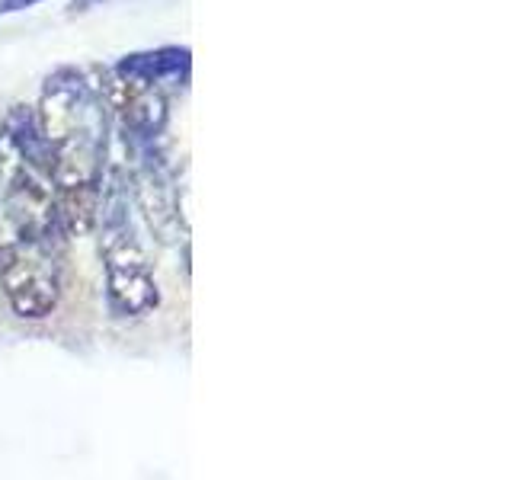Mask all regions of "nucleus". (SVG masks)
I'll list each match as a JSON object with an SVG mask.
<instances>
[{"instance_id": "7", "label": "nucleus", "mask_w": 512, "mask_h": 480, "mask_svg": "<svg viewBox=\"0 0 512 480\" xmlns=\"http://www.w3.org/2000/svg\"><path fill=\"white\" fill-rule=\"evenodd\" d=\"M119 119L125 132H132L138 141H157L170 122V103L160 87H138L119 112Z\"/></svg>"}, {"instance_id": "5", "label": "nucleus", "mask_w": 512, "mask_h": 480, "mask_svg": "<svg viewBox=\"0 0 512 480\" xmlns=\"http://www.w3.org/2000/svg\"><path fill=\"white\" fill-rule=\"evenodd\" d=\"M0 148H7L16 160H20V164H26V167H32L36 173L52 180L55 151H52V144H48L42 125H39L36 106H13L7 112Z\"/></svg>"}, {"instance_id": "8", "label": "nucleus", "mask_w": 512, "mask_h": 480, "mask_svg": "<svg viewBox=\"0 0 512 480\" xmlns=\"http://www.w3.org/2000/svg\"><path fill=\"white\" fill-rule=\"evenodd\" d=\"M42 4V0H0V16L4 13H20V10H29V7H36Z\"/></svg>"}, {"instance_id": "4", "label": "nucleus", "mask_w": 512, "mask_h": 480, "mask_svg": "<svg viewBox=\"0 0 512 480\" xmlns=\"http://www.w3.org/2000/svg\"><path fill=\"white\" fill-rule=\"evenodd\" d=\"M144 151L138 160V173H135V199L141 205L144 218H148L151 231L157 240H173L176 234V189L170 180L167 164L154 154V141H141Z\"/></svg>"}, {"instance_id": "1", "label": "nucleus", "mask_w": 512, "mask_h": 480, "mask_svg": "<svg viewBox=\"0 0 512 480\" xmlns=\"http://www.w3.org/2000/svg\"><path fill=\"white\" fill-rule=\"evenodd\" d=\"M0 285L16 317L45 320L61 298V256L36 240L10 237L0 244Z\"/></svg>"}, {"instance_id": "6", "label": "nucleus", "mask_w": 512, "mask_h": 480, "mask_svg": "<svg viewBox=\"0 0 512 480\" xmlns=\"http://www.w3.org/2000/svg\"><path fill=\"white\" fill-rule=\"evenodd\" d=\"M112 71L135 87H157L164 80H180L189 74V48L164 45L148 48V52H132L119 64H112Z\"/></svg>"}, {"instance_id": "2", "label": "nucleus", "mask_w": 512, "mask_h": 480, "mask_svg": "<svg viewBox=\"0 0 512 480\" xmlns=\"http://www.w3.org/2000/svg\"><path fill=\"white\" fill-rule=\"evenodd\" d=\"M36 116L52 151L71 138H100L103 100L96 80H90V74L80 68L52 71L42 84Z\"/></svg>"}, {"instance_id": "3", "label": "nucleus", "mask_w": 512, "mask_h": 480, "mask_svg": "<svg viewBox=\"0 0 512 480\" xmlns=\"http://www.w3.org/2000/svg\"><path fill=\"white\" fill-rule=\"evenodd\" d=\"M106 301L116 317H148L160 304V288L148 253L132 234V221L103 228Z\"/></svg>"}]
</instances>
